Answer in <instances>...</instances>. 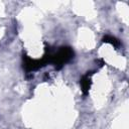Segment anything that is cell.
<instances>
[{
  "label": "cell",
  "instance_id": "3",
  "mask_svg": "<svg viewBox=\"0 0 129 129\" xmlns=\"http://www.w3.org/2000/svg\"><path fill=\"white\" fill-rule=\"evenodd\" d=\"M92 74H93L92 72H88L85 76L82 77V79H81V81H80V84H81L82 91H83L84 95H87L88 92H89V89H90V86H91V79H90V76H91Z\"/></svg>",
  "mask_w": 129,
  "mask_h": 129
},
{
  "label": "cell",
  "instance_id": "4",
  "mask_svg": "<svg viewBox=\"0 0 129 129\" xmlns=\"http://www.w3.org/2000/svg\"><path fill=\"white\" fill-rule=\"evenodd\" d=\"M103 41H104V42L111 43V44H113L115 47H119V46L121 45L120 40L117 39V38L114 37V36H111V35H105V36L103 37Z\"/></svg>",
  "mask_w": 129,
  "mask_h": 129
},
{
  "label": "cell",
  "instance_id": "2",
  "mask_svg": "<svg viewBox=\"0 0 129 129\" xmlns=\"http://www.w3.org/2000/svg\"><path fill=\"white\" fill-rule=\"evenodd\" d=\"M45 63H47V60L44 56L41 59H31L27 55H23V68L27 72L35 71V70L41 68L42 66H44Z\"/></svg>",
  "mask_w": 129,
  "mask_h": 129
},
{
  "label": "cell",
  "instance_id": "1",
  "mask_svg": "<svg viewBox=\"0 0 129 129\" xmlns=\"http://www.w3.org/2000/svg\"><path fill=\"white\" fill-rule=\"evenodd\" d=\"M48 51L47 54H45V58L47 62H51L54 64L56 70H59L62 68L63 63L68 62L70 59L74 57V50L69 46H62L59 47V49L56 52H52L50 48H46Z\"/></svg>",
  "mask_w": 129,
  "mask_h": 129
}]
</instances>
